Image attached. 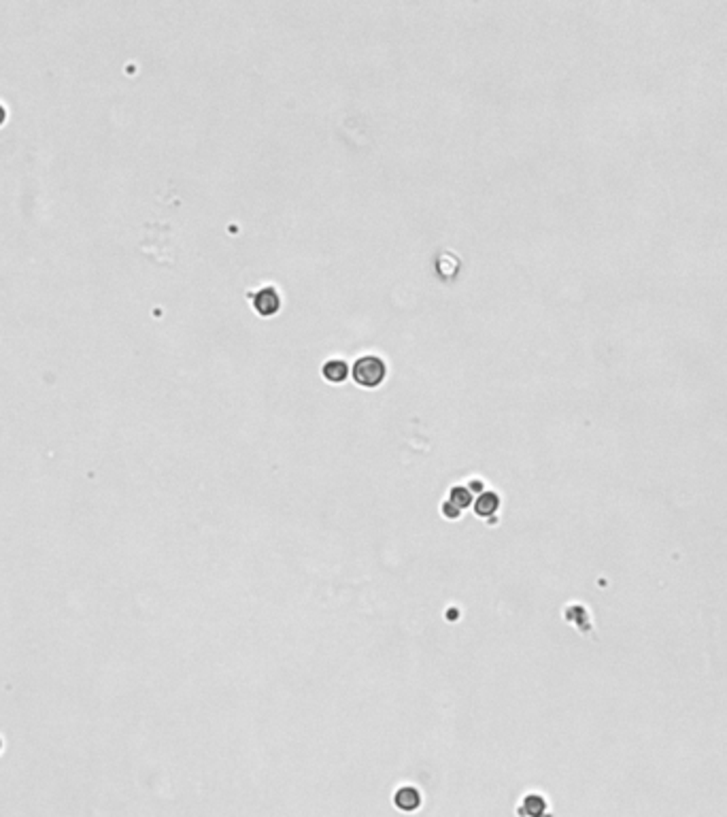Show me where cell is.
Segmentation results:
<instances>
[{
    "label": "cell",
    "mask_w": 727,
    "mask_h": 817,
    "mask_svg": "<svg viewBox=\"0 0 727 817\" xmlns=\"http://www.w3.org/2000/svg\"><path fill=\"white\" fill-rule=\"evenodd\" d=\"M351 377L355 379L357 386L361 388H377L385 381L387 377V364L383 358L375 356V354H368V356H359L355 362H353V369H351Z\"/></svg>",
    "instance_id": "cell-1"
},
{
    "label": "cell",
    "mask_w": 727,
    "mask_h": 817,
    "mask_svg": "<svg viewBox=\"0 0 727 817\" xmlns=\"http://www.w3.org/2000/svg\"><path fill=\"white\" fill-rule=\"evenodd\" d=\"M249 296H251L256 313H260L262 317H270V315L279 313V309H281V294L275 285H264V287L251 292Z\"/></svg>",
    "instance_id": "cell-2"
},
{
    "label": "cell",
    "mask_w": 727,
    "mask_h": 817,
    "mask_svg": "<svg viewBox=\"0 0 727 817\" xmlns=\"http://www.w3.org/2000/svg\"><path fill=\"white\" fill-rule=\"evenodd\" d=\"M394 804L404 813H413L421 806V792L413 785H404L394 794Z\"/></svg>",
    "instance_id": "cell-4"
},
{
    "label": "cell",
    "mask_w": 727,
    "mask_h": 817,
    "mask_svg": "<svg viewBox=\"0 0 727 817\" xmlns=\"http://www.w3.org/2000/svg\"><path fill=\"white\" fill-rule=\"evenodd\" d=\"M544 809H547V802H544V798H540V796H527V798H523V804H521L519 813H521V815H527V817H540V815L544 813Z\"/></svg>",
    "instance_id": "cell-7"
},
{
    "label": "cell",
    "mask_w": 727,
    "mask_h": 817,
    "mask_svg": "<svg viewBox=\"0 0 727 817\" xmlns=\"http://www.w3.org/2000/svg\"><path fill=\"white\" fill-rule=\"evenodd\" d=\"M500 509V496L495 492H483L474 503V511L479 518H491Z\"/></svg>",
    "instance_id": "cell-6"
},
{
    "label": "cell",
    "mask_w": 727,
    "mask_h": 817,
    "mask_svg": "<svg viewBox=\"0 0 727 817\" xmlns=\"http://www.w3.org/2000/svg\"><path fill=\"white\" fill-rule=\"evenodd\" d=\"M7 121V109H5V105H0V126H3Z\"/></svg>",
    "instance_id": "cell-8"
},
{
    "label": "cell",
    "mask_w": 727,
    "mask_h": 817,
    "mask_svg": "<svg viewBox=\"0 0 727 817\" xmlns=\"http://www.w3.org/2000/svg\"><path fill=\"white\" fill-rule=\"evenodd\" d=\"M321 373H323V379H325V381H330V383H342V381L349 377L351 369H349V364H347L342 358H330V360L323 364Z\"/></svg>",
    "instance_id": "cell-5"
},
{
    "label": "cell",
    "mask_w": 727,
    "mask_h": 817,
    "mask_svg": "<svg viewBox=\"0 0 727 817\" xmlns=\"http://www.w3.org/2000/svg\"><path fill=\"white\" fill-rule=\"evenodd\" d=\"M472 503V489L464 485H455L449 489V499L443 505V515L449 520H457L464 509H468Z\"/></svg>",
    "instance_id": "cell-3"
}]
</instances>
